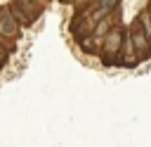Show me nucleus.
I'll use <instances>...</instances> for the list:
<instances>
[{"label": "nucleus", "mask_w": 151, "mask_h": 147, "mask_svg": "<svg viewBox=\"0 0 151 147\" xmlns=\"http://www.w3.org/2000/svg\"><path fill=\"white\" fill-rule=\"evenodd\" d=\"M123 38H125V33L120 31V28H111V33H109V38H106V57H104V62L106 64H118V52H120V45H123Z\"/></svg>", "instance_id": "f257e3e1"}, {"label": "nucleus", "mask_w": 151, "mask_h": 147, "mask_svg": "<svg viewBox=\"0 0 151 147\" xmlns=\"http://www.w3.org/2000/svg\"><path fill=\"white\" fill-rule=\"evenodd\" d=\"M149 38H146V33L142 31V24H139V19L134 21V26H132V45H137L144 55H149V43H146Z\"/></svg>", "instance_id": "f03ea898"}, {"label": "nucleus", "mask_w": 151, "mask_h": 147, "mask_svg": "<svg viewBox=\"0 0 151 147\" xmlns=\"http://www.w3.org/2000/svg\"><path fill=\"white\" fill-rule=\"evenodd\" d=\"M0 24H2V31H5L7 36H12V33L17 31V26H14V21H12V14H9L7 9L0 12Z\"/></svg>", "instance_id": "7ed1b4c3"}, {"label": "nucleus", "mask_w": 151, "mask_h": 147, "mask_svg": "<svg viewBox=\"0 0 151 147\" xmlns=\"http://www.w3.org/2000/svg\"><path fill=\"white\" fill-rule=\"evenodd\" d=\"M116 2H118V0H99V5H101L104 9H111V7L116 5Z\"/></svg>", "instance_id": "20e7f679"}, {"label": "nucleus", "mask_w": 151, "mask_h": 147, "mask_svg": "<svg viewBox=\"0 0 151 147\" xmlns=\"http://www.w3.org/2000/svg\"><path fill=\"white\" fill-rule=\"evenodd\" d=\"M0 59H5V52H2V47H0Z\"/></svg>", "instance_id": "39448f33"}]
</instances>
